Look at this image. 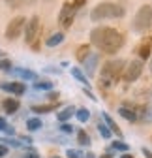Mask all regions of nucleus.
Here are the masks:
<instances>
[{
	"label": "nucleus",
	"mask_w": 152,
	"mask_h": 158,
	"mask_svg": "<svg viewBox=\"0 0 152 158\" xmlns=\"http://www.w3.org/2000/svg\"><path fill=\"white\" fill-rule=\"evenodd\" d=\"M90 44L105 55H115L124 45V36L111 27H96L90 32Z\"/></svg>",
	"instance_id": "1"
},
{
	"label": "nucleus",
	"mask_w": 152,
	"mask_h": 158,
	"mask_svg": "<svg viewBox=\"0 0 152 158\" xmlns=\"http://www.w3.org/2000/svg\"><path fill=\"white\" fill-rule=\"evenodd\" d=\"M126 62L120 60V58H115V60H107L100 72V85L103 89H109V87H115L118 83V79L122 75V70H124Z\"/></svg>",
	"instance_id": "2"
},
{
	"label": "nucleus",
	"mask_w": 152,
	"mask_h": 158,
	"mask_svg": "<svg viewBox=\"0 0 152 158\" xmlns=\"http://www.w3.org/2000/svg\"><path fill=\"white\" fill-rule=\"evenodd\" d=\"M124 13H126V10L122 6H118V4L102 2L96 8H92L90 19L94 23H100V21H105V19H120V17H124Z\"/></svg>",
	"instance_id": "3"
},
{
	"label": "nucleus",
	"mask_w": 152,
	"mask_h": 158,
	"mask_svg": "<svg viewBox=\"0 0 152 158\" xmlns=\"http://www.w3.org/2000/svg\"><path fill=\"white\" fill-rule=\"evenodd\" d=\"M152 27V6L145 4L137 10L135 17H134V25H131V28H134L135 32H145Z\"/></svg>",
	"instance_id": "4"
},
{
	"label": "nucleus",
	"mask_w": 152,
	"mask_h": 158,
	"mask_svg": "<svg viewBox=\"0 0 152 158\" xmlns=\"http://www.w3.org/2000/svg\"><path fill=\"white\" fill-rule=\"evenodd\" d=\"M77 10H79V8H75L73 2H66V4L62 6V10H60V13H58V23H60L62 28H70V27L73 25V19H75Z\"/></svg>",
	"instance_id": "5"
},
{
	"label": "nucleus",
	"mask_w": 152,
	"mask_h": 158,
	"mask_svg": "<svg viewBox=\"0 0 152 158\" xmlns=\"http://www.w3.org/2000/svg\"><path fill=\"white\" fill-rule=\"evenodd\" d=\"M40 30H42V25H40V17L34 15L30 21H26L25 25V42L30 45L32 42H36L40 38Z\"/></svg>",
	"instance_id": "6"
},
{
	"label": "nucleus",
	"mask_w": 152,
	"mask_h": 158,
	"mask_svg": "<svg viewBox=\"0 0 152 158\" xmlns=\"http://www.w3.org/2000/svg\"><path fill=\"white\" fill-rule=\"evenodd\" d=\"M25 25H26V19L23 15L13 17L8 23V27H6V38L8 40H17L19 36H21V32L25 30Z\"/></svg>",
	"instance_id": "7"
},
{
	"label": "nucleus",
	"mask_w": 152,
	"mask_h": 158,
	"mask_svg": "<svg viewBox=\"0 0 152 158\" xmlns=\"http://www.w3.org/2000/svg\"><path fill=\"white\" fill-rule=\"evenodd\" d=\"M141 73H143V60H131V62L126 64L124 70H122L124 81H128V83L137 81V79L141 77Z\"/></svg>",
	"instance_id": "8"
},
{
	"label": "nucleus",
	"mask_w": 152,
	"mask_h": 158,
	"mask_svg": "<svg viewBox=\"0 0 152 158\" xmlns=\"http://www.w3.org/2000/svg\"><path fill=\"white\" fill-rule=\"evenodd\" d=\"M137 111H139V107L131 106V104H126V106L118 107V115H120L122 118H126L128 123H135V121H137V117H139Z\"/></svg>",
	"instance_id": "9"
},
{
	"label": "nucleus",
	"mask_w": 152,
	"mask_h": 158,
	"mask_svg": "<svg viewBox=\"0 0 152 158\" xmlns=\"http://www.w3.org/2000/svg\"><path fill=\"white\" fill-rule=\"evenodd\" d=\"M0 90H6V92H11V94H15V96H21V94H25V90H26V87H25V83H19V81H6V83H0Z\"/></svg>",
	"instance_id": "10"
},
{
	"label": "nucleus",
	"mask_w": 152,
	"mask_h": 158,
	"mask_svg": "<svg viewBox=\"0 0 152 158\" xmlns=\"http://www.w3.org/2000/svg\"><path fill=\"white\" fill-rule=\"evenodd\" d=\"M98 62H100V53H92V55H88L85 60H83L88 77H92L94 73H96V66H98Z\"/></svg>",
	"instance_id": "11"
},
{
	"label": "nucleus",
	"mask_w": 152,
	"mask_h": 158,
	"mask_svg": "<svg viewBox=\"0 0 152 158\" xmlns=\"http://www.w3.org/2000/svg\"><path fill=\"white\" fill-rule=\"evenodd\" d=\"M11 73H15L17 77H21V79H25V81H32V79H36V73L32 72V70H26V68H11L10 70Z\"/></svg>",
	"instance_id": "12"
},
{
	"label": "nucleus",
	"mask_w": 152,
	"mask_h": 158,
	"mask_svg": "<svg viewBox=\"0 0 152 158\" xmlns=\"http://www.w3.org/2000/svg\"><path fill=\"white\" fill-rule=\"evenodd\" d=\"M150 51H152V40H146V42H143L137 49V55L141 60H146V58L150 56Z\"/></svg>",
	"instance_id": "13"
},
{
	"label": "nucleus",
	"mask_w": 152,
	"mask_h": 158,
	"mask_svg": "<svg viewBox=\"0 0 152 158\" xmlns=\"http://www.w3.org/2000/svg\"><path fill=\"white\" fill-rule=\"evenodd\" d=\"M102 118H103V123L109 126V130H111V132H115L118 137H122V130H120V128H118V124H117V123L109 117V113H102Z\"/></svg>",
	"instance_id": "14"
},
{
	"label": "nucleus",
	"mask_w": 152,
	"mask_h": 158,
	"mask_svg": "<svg viewBox=\"0 0 152 158\" xmlns=\"http://www.w3.org/2000/svg\"><path fill=\"white\" fill-rule=\"evenodd\" d=\"M62 42H64V32H54V34H51V36L47 38L45 45H47V47H56V45H60Z\"/></svg>",
	"instance_id": "15"
},
{
	"label": "nucleus",
	"mask_w": 152,
	"mask_h": 158,
	"mask_svg": "<svg viewBox=\"0 0 152 158\" xmlns=\"http://www.w3.org/2000/svg\"><path fill=\"white\" fill-rule=\"evenodd\" d=\"M56 102H53V104H40V106H32L30 109L34 111V113H51V111H54L56 109Z\"/></svg>",
	"instance_id": "16"
},
{
	"label": "nucleus",
	"mask_w": 152,
	"mask_h": 158,
	"mask_svg": "<svg viewBox=\"0 0 152 158\" xmlns=\"http://www.w3.org/2000/svg\"><path fill=\"white\" fill-rule=\"evenodd\" d=\"M73 115H75V107L73 106H68L60 113H56V118H58L60 123H66V121H70V117H73Z\"/></svg>",
	"instance_id": "17"
},
{
	"label": "nucleus",
	"mask_w": 152,
	"mask_h": 158,
	"mask_svg": "<svg viewBox=\"0 0 152 158\" xmlns=\"http://www.w3.org/2000/svg\"><path fill=\"white\" fill-rule=\"evenodd\" d=\"M2 106H4V111L6 113H15L21 104H19V100H15V98H6Z\"/></svg>",
	"instance_id": "18"
},
{
	"label": "nucleus",
	"mask_w": 152,
	"mask_h": 158,
	"mask_svg": "<svg viewBox=\"0 0 152 158\" xmlns=\"http://www.w3.org/2000/svg\"><path fill=\"white\" fill-rule=\"evenodd\" d=\"M4 2H6L11 10H19V8H25V6L34 4L36 0H4Z\"/></svg>",
	"instance_id": "19"
},
{
	"label": "nucleus",
	"mask_w": 152,
	"mask_h": 158,
	"mask_svg": "<svg viewBox=\"0 0 152 158\" xmlns=\"http://www.w3.org/2000/svg\"><path fill=\"white\" fill-rule=\"evenodd\" d=\"M70 72H71V75H73L75 79H77L79 83H83L85 87H88V85H90V83H88V77H86V75L81 72V68H71Z\"/></svg>",
	"instance_id": "20"
},
{
	"label": "nucleus",
	"mask_w": 152,
	"mask_h": 158,
	"mask_svg": "<svg viewBox=\"0 0 152 158\" xmlns=\"http://www.w3.org/2000/svg\"><path fill=\"white\" fill-rule=\"evenodd\" d=\"M42 126H43V124H42V121H40L38 117H32V118H28V121H26V128H28L30 132H38Z\"/></svg>",
	"instance_id": "21"
},
{
	"label": "nucleus",
	"mask_w": 152,
	"mask_h": 158,
	"mask_svg": "<svg viewBox=\"0 0 152 158\" xmlns=\"http://www.w3.org/2000/svg\"><path fill=\"white\" fill-rule=\"evenodd\" d=\"M75 117H77L79 123H86L90 118V111L86 107H81V109H75Z\"/></svg>",
	"instance_id": "22"
},
{
	"label": "nucleus",
	"mask_w": 152,
	"mask_h": 158,
	"mask_svg": "<svg viewBox=\"0 0 152 158\" xmlns=\"http://www.w3.org/2000/svg\"><path fill=\"white\" fill-rule=\"evenodd\" d=\"M98 132H100V135L103 137V139H111V135H113V132L109 130V126L105 124V123H98Z\"/></svg>",
	"instance_id": "23"
},
{
	"label": "nucleus",
	"mask_w": 152,
	"mask_h": 158,
	"mask_svg": "<svg viewBox=\"0 0 152 158\" xmlns=\"http://www.w3.org/2000/svg\"><path fill=\"white\" fill-rule=\"evenodd\" d=\"M88 55H90V45L85 44V45H81V47L77 49V55H75V56H77V60H79V62H83Z\"/></svg>",
	"instance_id": "24"
},
{
	"label": "nucleus",
	"mask_w": 152,
	"mask_h": 158,
	"mask_svg": "<svg viewBox=\"0 0 152 158\" xmlns=\"http://www.w3.org/2000/svg\"><path fill=\"white\" fill-rule=\"evenodd\" d=\"M77 141H79V145L88 147V145H90V135H88L85 130H79V132H77Z\"/></svg>",
	"instance_id": "25"
},
{
	"label": "nucleus",
	"mask_w": 152,
	"mask_h": 158,
	"mask_svg": "<svg viewBox=\"0 0 152 158\" xmlns=\"http://www.w3.org/2000/svg\"><path fill=\"white\" fill-rule=\"evenodd\" d=\"M53 87H54V83H51V81H38V83H34L36 90H53Z\"/></svg>",
	"instance_id": "26"
},
{
	"label": "nucleus",
	"mask_w": 152,
	"mask_h": 158,
	"mask_svg": "<svg viewBox=\"0 0 152 158\" xmlns=\"http://www.w3.org/2000/svg\"><path fill=\"white\" fill-rule=\"evenodd\" d=\"M111 147L115 149V151H120V152H126V151L130 149V145H128V143H124L122 139H117V141H113V143H111Z\"/></svg>",
	"instance_id": "27"
},
{
	"label": "nucleus",
	"mask_w": 152,
	"mask_h": 158,
	"mask_svg": "<svg viewBox=\"0 0 152 158\" xmlns=\"http://www.w3.org/2000/svg\"><path fill=\"white\" fill-rule=\"evenodd\" d=\"M66 156L68 158H85V152L79 151V149H68L66 151Z\"/></svg>",
	"instance_id": "28"
},
{
	"label": "nucleus",
	"mask_w": 152,
	"mask_h": 158,
	"mask_svg": "<svg viewBox=\"0 0 152 158\" xmlns=\"http://www.w3.org/2000/svg\"><path fill=\"white\" fill-rule=\"evenodd\" d=\"M141 111H143V121L145 123H152V104L146 106V107H143Z\"/></svg>",
	"instance_id": "29"
},
{
	"label": "nucleus",
	"mask_w": 152,
	"mask_h": 158,
	"mask_svg": "<svg viewBox=\"0 0 152 158\" xmlns=\"http://www.w3.org/2000/svg\"><path fill=\"white\" fill-rule=\"evenodd\" d=\"M13 66H11V62L8 60V58H0V70L2 72H10Z\"/></svg>",
	"instance_id": "30"
},
{
	"label": "nucleus",
	"mask_w": 152,
	"mask_h": 158,
	"mask_svg": "<svg viewBox=\"0 0 152 158\" xmlns=\"http://www.w3.org/2000/svg\"><path fill=\"white\" fill-rule=\"evenodd\" d=\"M73 130H75V128H73L68 121H66V123H62V126H60V132H64V134H73Z\"/></svg>",
	"instance_id": "31"
},
{
	"label": "nucleus",
	"mask_w": 152,
	"mask_h": 158,
	"mask_svg": "<svg viewBox=\"0 0 152 158\" xmlns=\"http://www.w3.org/2000/svg\"><path fill=\"white\" fill-rule=\"evenodd\" d=\"M0 143H8L11 147H21V143H19L17 139H10V137H8V139H0Z\"/></svg>",
	"instance_id": "32"
},
{
	"label": "nucleus",
	"mask_w": 152,
	"mask_h": 158,
	"mask_svg": "<svg viewBox=\"0 0 152 158\" xmlns=\"http://www.w3.org/2000/svg\"><path fill=\"white\" fill-rule=\"evenodd\" d=\"M47 98H49V100H53V102H56V100H58V92H56V90L54 92H49Z\"/></svg>",
	"instance_id": "33"
},
{
	"label": "nucleus",
	"mask_w": 152,
	"mask_h": 158,
	"mask_svg": "<svg viewBox=\"0 0 152 158\" xmlns=\"http://www.w3.org/2000/svg\"><path fill=\"white\" fill-rule=\"evenodd\" d=\"M2 132H6V134H8V135H15V130H13V128H11V126H8V124H6V126H4V130H2Z\"/></svg>",
	"instance_id": "34"
},
{
	"label": "nucleus",
	"mask_w": 152,
	"mask_h": 158,
	"mask_svg": "<svg viewBox=\"0 0 152 158\" xmlns=\"http://www.w3.org/2000/svg\"><path fill=\"white\" fill-rule=\"evenodd\" d=\"M23 158H40V154H38V152H25Z\"/></svg>",
	"instance_id": "35"
},
{
	"label": "nucleus",
	"mask_w": 152,
	"mask_h": 158,
	"mask_svg": "<svg viewBox=\"0 0 152 158\" xmlns=\"http://www.w3.org/2000/svg\"><path fill=\"white\" fill-rule=\"evenodd\" d=\"M8 154V147L6 145H0V158H4Z\"/></svg>",
	"instance_id": "36"
},
{
	"label": "nucleus",
	"mask_w": 152,
	"mask_h": 158,
	"mask_svg": "<svg viewBox=\"0 0 152 158\" xmlns=\"http://www.w3.org/2000/svg\"><path fill=\"white\" fill-rule=\"evenodd\" d=\"M141 151H143V156H145V158H152V151H150V149H145V147H143Z\"/></svg>",
	"instance_id": "37"
},
{
	"label": "nucleus",
	"mask_w": 152,
	"mask_h": 158,
	"mask_svg": "<svg viewBox=\"0 0 152 158\" xmlns=\"http://www.w3.org/2000/svg\"><path fill=\"white\" fill-rule=\"evenodd\" d=\"M86 4V0H73V6L75 8H81V6H85Z\"/></svg>",
	"instance_id": "38"
},
{
	"label": "nucleus",
	"mask_w": 152,
	"mask_h": 158,
	"mask_svg": "<svg viewBox=\"0 0 152 158\" xmlns=\"http://www.w3.org/2000/svg\"><path fill=\"white\" fill-rule=\"evenodd\" d=\"M6 124H8V123H6V118H4V117H0V132L4 130V126H6Z\"/></svg>",
	"instance_id": "39"
},
{
	"label": "nucleus",
	"mask_w": 152,
	"mask_h": 158,
	"mask_svg": "<svg viewBox=\"0 0 152 158\" xmlns=\"http://www.w3.org/2000/svg\"><path fill=\"white\" fill-rule=\"evenodd\" d=\"M120 158H134V154H130V152H128V151H126V152H124V154H122V156H120Z\"/></svg>",
	"instance_id": "40"
},
{
	"label": "nucleus",
	"mask_w": 152,
	"mask_h": 158,
	"mask_svg": "<svg viewBox=\"0 0 152 158\" xmlns=\"http://www.w3.org/2000/svg\"><path fill=\"white\" fill-rule=\"evenodd\" d=\"M85 158H96V156H94L92 152H86V154H85Z\"/></svg>",
	"instance_id": "41"
},
{
	"label": "nucleus",
	"mask_w": 152,
	"mask_h": 158,
	"mask_svg": "<svg viewBox=\"0 0 152 158\" xmlns=\"http://www.w3.org/2000/svg\"><path fill=\"white\" fill-rule=\"evenodd\" d=\"M100 158H113V156H111V154H102Z\"/></svg>",
	"instance_id": "42"
},
{
	"label": "nucleus",
	"mask_w": 152,
	"mask_h": 158,
	"mask_svg": "<svg viewBox=\"0 0 152 158\" xmlns=\"http://www.w3.org/2000/svg\"><path fill=\"white\" fill-rule=\"evenodd\" d=\"M150 75H152V60H150Z\"/></svg>",
	"instance_id": "43"
},
{
	"label": "nucleus",
	"mask_w": 152,
	"mask_h": 158,
	"mask_svg": "<svg viewBox=\"0 0 152 158\" xmlns=\"http://www.w3.org/2000/svg\"><path fill=\"white\" fill-rule=\"evenodd\" d=\"M54 158H58V156H54Z\"/></svg>",
	"instance_id": "44"
}]
</instances>
